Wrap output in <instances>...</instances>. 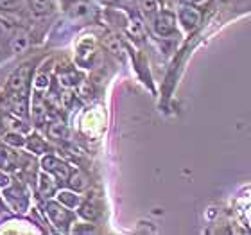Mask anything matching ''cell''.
Returning <instances> with one entry per match:
<instances>
[{
	"label": "cell",
	"instance_id": "obj_23",
	"mask_svg": "<svg viewBox=\"0 0 251 235\" xmlns=\"http://www.w3.org/2000/svg\"><path fill=\"white\" fill-rule=\"evenodd\" d=\"M210 2H212V0H190V4L196 5V7H199V9H201V7H206V5H210Z\"/></svg>",
	"mask_w": 251,
	"mask_h": 235
},
{
	"label": "cell",
	"instance_id": "obj_18",
	"mask_svg": "<svg viewBox=\"0 0 251 235\" xmlns=\"http://www.w3.org/2000/svg\"><path fill=\"white\" fill-rule=\"evenodd\" d=\"M49 135L52 136V138H56V140H63V138H67L68 131L63 124H59V122H54V124L49 126Z\"/></svg>",
	"mask_w": 251,
	"mask_h": 235
},
{
	"label": "cell",
	"instance_id": "obj_12",
	"mask_svg": "<svg viewBox=\"0 0 251 235\" xmlns=\"http://www.w3.org/2000/svg\"><path fill=\"white\" fill-rule=\"evenodd\" d=\"M58 201L61 205H65L67 209H77L81 201H79V196H75L74 192H68V190H61L58 194Z\"/></svg>",
	"mask_w": 251,
	"mask_h": 235
},
{
	"label": "cell",
	"instance_id": "obj_8",
	"mask_svg": "<svg viewBox=\"0 0 251 235\" xmlns=\"http://www.w3.org/2000/svg\"><path fill=\"white\" fill-rule=\"evenodd\" d=\"M38 188H40V194L42 196H52L54 190H56V182H54V178L45 171V173L40 174L38 178Z\"/></svg>",
	"mask_w": 251,
	"mask_h": 235
},
{
	"label": "cell",
	"instance_id": "obj_20",
	"mask_svg": "<svg viewBox=\"0 0 251 235\" xmlns=\"http://www.w3.org/2000/svg\"><path fill=\"white\" fill-rule=\"evenodd\" d=\"M127 32H129L133 38H138L140 40L142 36H144V29H142V24L136 20H131L129 26H127Z\"/></svg>",
	"mask_w": 251,
	"mask_h": 235
},
{
	"label": "cell",
	"instance_id": "obj_4",
	"mask_svg": "<svg viewBox=\"0 0 251 235\" xmlns=\"http://www.w3.org/2000/svg\"><path fill=\"white\" fill-rule=\"evenodd\" d=\"M154 31L160 36H171L176 31V18L173 13H169V11L158 13L154 18Z\"/></svg>",
	"mask_w": 251,
	"mask_h": 235
},
{
	"label": "cell",
	"instance_id": "obj_25",
	"mask_svg": "<svg viewBox=\"0 0 251 235\" xmlns=\"http://www.w3.org/2000/svg\"><path fill=\"white\" fill-rule=\"evenodd\" d=\"M15 2V0H0V7H7V5H11Z\"/></svg>",
	"mask_w": 251,
	"mask_h": 235
},
{
	"label": "cell",
	"instance_id": "obj_22",
	"mask_svg": "<svg viewBox=\"0 0 251 235\" xmlns=\"http://www.w3.org/2000/svg\"><path fill=\"white\" fill-rule=\"evenodd\" d=\"M34 84H36V88H42V90L49 88V78L45 74H40L36 78V81H34Z\"/></svg>",
	"mask_w": 251,
	"mask_h": 235
},
{
	"label": "cell",
	"instance_id": "obj_9",
	"mask_svg": "<svg viewBox=\"0 0 251 235\" xmlns=\"http://www.w3.org/2000/svg\"><path fill=\"white\" fill-rule=\"evenodd\" d=\"M68 185H70L75 192H81L84 188H88L90 180L83 171H74V173L70 174V178H68Z\"/></svg>",
	"mask_w": 251,
	"mask_h": 235
},
{
	"label": "cell",
	"instance_id": "obj_16",
	"mask_svg": "<svg viewBox=\"0 0 251 235\" xmlns=\"http://www.w3.org/2000/svg\"><path fill=\"white\" fill-rule=\"evenodd\" d=\"M104 45H106V49H108L111 54H115V56H122V52H124L122 42L117 36H111V34H110V36H106Z\"/></svg>",
	"mask_w": 251,
	"mask_h": 235
},
{
	"label": "cell",
	"instance_id": "obj_5",
	"mask_svg": "<svg viewBox=\"0 0 251 235\" xmlns=\"http://www.w3.org/2000/svg\"><path fill=\"white\" fill-rule=\"evenodd\" d=\"M201 11H199V7H196V5H187V7H183L181 9V13H179V20H181V24L185 26V29H188V31H192V29H196V27L201 24Z\"/></svg>",
	"mask_w": 251,
	"mask_h": 235
},
{
	"label": "cell",
	"instance_id": "obj_19",
	"mask_svg": "<svg viewBox=\"0 0 251 235\" xmlns=\"http://www.w3.org/2000/svg\"><path fill=\"white\" fill-rule=\"evenodd\" d=\"M58 79H59V84H63L65 88H72V86H75L79 83L77 74L75 72H61L58 76Z\"/></svg>",
	"mask_w": 251,
	"mask_h": 235
},
{
	"label": "cell",
	"instance_id": "obj_6",
	"mask_svg": "<svg viewBox=\"0 0 251 235\" xmlns=\"http://www.w3.org/2000/svg\"><path fill=\"white\" fill-rule=\"evenodd\" d=\"M94 9H92V5L88 2H83V0H79V2H74L70 7H68V15L72 16L74 20H88L90 16H92Z\"/></svg>",
	"mask_w": 251,
	"mask_h": 235
},
{
	"label": "cell",
	"instance_id": "obj_7",
	"mask_svg": "<svg viewBox=\"0 0 251 235\" xmlns=\"http://www.w3.org/2000/svg\"><path fill=\"white\" fill-rule=\"evenodd\" d=\"M29 34H27L25 31H16L15 34H13V38H11L9 42V47L11 51L15 54H20V52H25L27 49H29Z\"/></svg>",
	"mask_w": 251,
	"mask_h": 235
},
{
	"label": "cell",
	"instance_id": "obj_10",
	"mask_svg": "<svg viewBox=\"0 0 251 235\" xmlns=\"http://www.w3.org/2000/svg\"><path fill=\"white\" fill-rule=\"evenodd\" d=\"M79 215L88 221H95L100 215V210L94 201H84L83 205H79Z\"/></svg>",
	"mask_w": 251,
	"mask_h": 235
},
{
	"label": "cell",
	"instance_id": "obj_2",
	"mask_svg": "<svg viewBox=\"0 0 251 235\" xmlns=\"http://www.w3.org/2000/svg\"><path fill=\"white\" fill-rule=\"evenodd\" d=\"M42 167L43 171H47V173L54 174V176L58 178V180H61V182H68V178H70V167H68L67 163L61 162L59 158L56 157H45L42 160Z\"/></svg>",
	"mask_w": 251,
	"mask_h": 235
},
{
	"label": "cell",
	"instance_id": "obj_17",
	"mask_svg": "<svg viewBox=\"0 0 251 235\" xmlns=\"http://www.w3.org/2000/svg\"><path fill=\"white\" fill-rule=\"evenodd\" d=\"M11 111H13L15 115H25L27 103H25V99H24V95L15 94V99H13V103H11Z\"/></svg>",
	"mask_w": 251,
	"mask_h": 235
},
{
	"label": "cell",
	"instance_id": "obj_1",
	"mask_svg": "<svg viewBox=\"0 0 251 235\" xmlns=\"http://www.w3.org/2000/svg\"><path fill=\"white\" fill-rule=\"evenodd\" d=\"M29 65H24L18 70L11 74L9 81H7V90L16 95H25L27 84H29Z\"/></svg>",
	"mask_w": 251,
	"mask_h": 235
},
{
	"label": "cell",
	"instance_id": "obj_24",
	"mask_svg": "<svg viewBox=\"0 0 251 235\" xmlns=\"http://www.w3.org/2000/svg\"><path fill=\"white\" fill-rule=\"evenodd\" d=\"M9 185H11L9 176H5L4 173H0V187H9Z\"/></svg>",
	"mask_w": 251,
	"mask_h": 235
},
{
	"label": "cell",
	"instance_id": "obj_11",
	"mask_svg": "<svg viewBox=\"0 0 251 235\" xmlns=\"http://www.w3.org/2000/svg\"><path fill=\"white\" fill-rule=\"evenodd\" d=\"M27 147H29L34 155H43V153H47V149H49L47 142L43 140L42 136H38V135L29 136V140H27Z\"/></svg>",
	"mask_w": 251,
	"mask_h": 235
},
{
	"label": "cell",
	"instance_id": "obj_3",
	"mask_svg": "<svg viewBox=\"0 0 251 235\" xmlns=\"http://www.w3.org/2000/svg\"><path fill=\"white\" fill-rule=\"evenodd\" d=\"M47 215L49 219L52 221V225H56L58 228H61V230H65L68 226V223H70V219H72V215H70V212L67 210V207L65 205H61L58 201V203H50L47 205Z\"/></svg>",
	"mask_w": 251,
	"mask_h": 235
},
{
	"label": "cell",
	"instance_id": "obj_21",
	"mask_svg": "<svg viewBox=\"0 0 251 235\" xmlns=\"http://www.w3.org/2000/svg\"><path fill=\"white\" fill-rule=\"evenodd\" d=\"M142 9L146 15H152L158 9V2L156 0H142Z\"/></svg>",
	"mask_w": 251,
	"mask_h": 235
},
{
	"label": "cell",
	"instance_id": "obj_15",
	"mask_svg": "<svg viewBox=\"0 0 251 235\" xmlns=\"http://www.w3.org/2000/svg\"><path fill=\"white\" fill-rule=\"evenodd\" d=\"M4 142L5 144H9V146H13V147H24L27 144V140L24 138V135L18 133V131H7L5 136H4Z\"/></svg>",
	"mask_w": 251,
	"mask_h": 235
},
{
	"label": "cell",
	"instance_id": "obj_26",
	"mask_svg": "<svg viewBox=\"0 0 251 235\" xmlns=\"http://www.w3.org/2000/svg\"><path fill=\"white\" fill-rule=\"evenodd\" d=\"M223 2H230V0H223Z\"/></svg>",
	"mask_w": 251,
	"mask_h": 235
},
{
	"label": "cell",
	"instance_id": "obj_13",
	"mask_svg": "<svg viewBox=\"0 0 251 235\" xmlns=\"http://www.w3.org/2000/svg\"><path fill=\"white\" fill-rule=\"evenodd\" d=\"M2 124L7 128V131H18V133L25 131V126H24V122H22V120H18L16 117H11L9 113H4V115H2Z\"/></svg>",
	"mask_w": 251,
	"mask_h": 235
},
{
	"label": "cell",
	"instance_id": "obj_14",
	"mask_svg": "<svg viewBox=\"0 0 251 235\" xmlns=\"http://www.w3.org/2000/svg\"><path fill=\"white\" fill-rule=\"evenodd\" d=\"M31 11L36 15H47L49 11L52 9V2L50 0H29Z\"/></svg>",
	"mask_w": 251,
	"mask_h": 235
}]
</instances>
